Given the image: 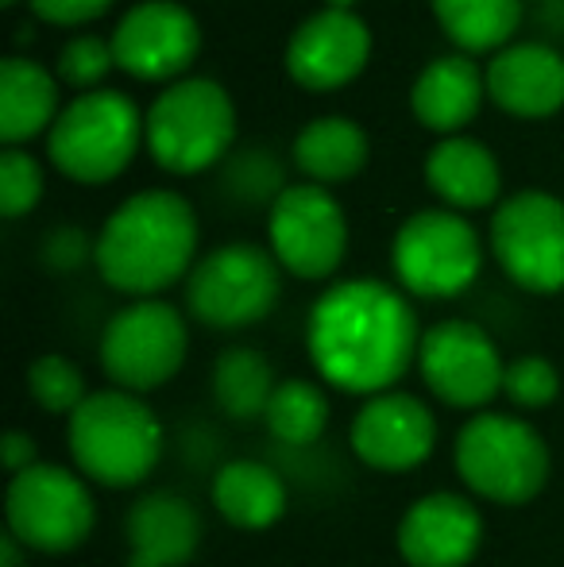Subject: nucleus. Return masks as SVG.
Segmentation results:
<instances>
[{"label":"nucleus","mask_w":564,"mask_h":567,"mask_svg":"<svg viewBox=\"0 0 564 567\" xmlns=\"http://www.w3.org/2000/svg\"><path fill=\"white\" fill-rule=\"evenodd\" d=\"M43 197V166L20 147H4L0 155V213L8 220L28 217Z\"/></svg>","instance_id":"30"},{"label":"nucleus","mask_w":564,"mask_h":567,"mask_svg":"<svg viewBox=\"0 0 564 567\" xmlns=\"http://www.w3.org/2000/svg\"><path fill=\"white\" fill-rule=\"evenodd\" d=\"M418 371L437 402L452 410H483L503 394L506 363L499 359L495 340L480 324L441 321L422 332Z\"/></svg>","instance_id":"13"},{"label":"nucleus","mask_w":564,"mask_h":567,"mask_svg":"<svg viewBox=\"0 0 564 567\" xmlns=\"http://www.w3.org/2000/svg\"><path fill=\"white\" fill-rule=\"evenodd\" d=\"M429 4L460 54L506 51L522 23V0H429Z\"/></svg>","instance_id":"25"},{"label":"nucleus","mask_w":564,"mask_h":567,"mask_svg":"<svg viewBox=\"0 0 564 567\" xmlns=\"http://www.w3.org/2000/svg\"><path fill=\"white\" fill-rule=\"evenodd\" d=\"M425 182L452 209H488L499 197L503 171H499V158L480 140L449 135V140L429 151Z\"/></svg>","instance_id":"21"},{"label":"nucleus","mask_w":564,"mask_h":567,"mask_svg":"<svg viewBox=\"0 0 564 567\" xmlns=\"http://www.w3.org/2000/svg\"><path fill=\"white\" fill-rule=\"evenodd\" d=\"M35 444H31L28 433H20V429H12V433L4 436V467L8 475H20V471L35 467Z\"/></svg>","instance_id":"35"},{"label":"nucleus","mask_w":564,"mask_h":567,"mask_svg":"<svg viewBox=\"0 0 564 567\" xmlns=\"http://www.w3.org/2000/svg\"><path fill=\"white\" fill-rule=\"evenodd\" d=\"M113 54L124 74L140 82H182L202 51V28L194 12L174 0H143L113 31Z\"/></svg>","instance_id":"14"},{"label":"nucleus","mask_w":564,"mask_h":567,"mask_svg":"<svg viewBox=\"0 0 564 567\" xmlns=\"http://www.w3.org/2000/svg\"><path fill=\"white\" fill-rule=\"evenodd\" d=\"M59 120V82L39 62L8 54L0 62V140L8 147L31 140Z\"/></svg>","instance_id":"22"},{"label":"nucleus","mask_w":564,"mask_h":567,"mask_svg":"<svg viewBox=\"0 0 564 567\" xmlns=\"http://www.w3.org/2000/svg\"><path fill=\"white\" fill-rule=\"evenodd\" d=\"M70 455L85 478L109 491H129L155 471L163 425L140 394L98 390L70 417Z\"/></svg>","instance_id":"3"},{"label":"nucleus","mask_w":564,"mask_h":567,"mask_svg":"<svg viewBox=\"0 0 564 567\" xmlns=\"http://www.w3.org/2000/svg\"><path fill=\"white\" fill-rule=\"evenodd\" d=\"M283 293L279 259L256 244H225L186 278V306L205 329L236 332L259 324Z\"/></svg>","instance_id":"7"},{"label":"nucleus","mask_w":564,"mask_h":567,"mask_svg":"<svg viewBox=\"0 0 564 567\" xmlns=\"http://www.w3.org/2000/svg\"><path fill=\"white\" fill-rule=\"evenodd\" d=\"M368 132L356 120L325 116L314 120L294 140V163L314 186H337L368 166Z\"/></svg>","instance_id":"24"},{"label":"nucleus","mask_w":564,"mask_h":567,"mask_svg":"<svg viewBox=\"0 0 564 567\" xmlns=\"http://www.w3.org/2000/svg\"><path fill=\"white\" fill-rule=\"evenodd\" d=\"M264 425L275 441L290 444V449H306V444L321 441L325 425H329V398L317 382L286 379L267 405Z\"/></svg>","instance_id":"27"},{"label":"nucleus","mask_w":564,"mask_h":567,"mask_svg":"<svg viewBox=\"0 0 564 567\" xmlns=\"http://www.w3.org/2000/svg\"><path fill=\"white\" fill-rule=\"evenodd\" d=\"M129 567H158L155 560H143V556H129Z\"/></svg>","instance_id":"38"},{"label":"nucleus","mask_w":564,"mask_h":567,"mask_svg":"<svg viewBox=\"0 0 564 567\" xmlns=\"http://www.w3.org/2000/svg\"><path fill=\"white\" fill-rule=\"evenodd\" d=\"M8 533L31 553L66 556L85 545L93 533L98 509L85 478L59 463H35L8 483L4 498Z\"/></svg>","instance_id":"8"},{"label":"nucleus","mask_w":564,"mask_h":567,"mask_svg":"<svg viewBox=\"0 0 564 567\" xmlns=\"http://www.w3.org/2000/svg\"><path fill=\"white\" fill-rule=\"evenodd\" d=\"M28 4L39 20L59 23V28H78V23H93L98 16H105L113 0H28Z\"/></svg>","instance_id":"34"},{"label":"nucleus","mask_w":564,"mask_h":567,"mask_svg":"<svg viewBox=\"0 0 564 567\" xmlns=\"http://www.w3.org/2000/svg\"><path fill=\"white\" fill-rule=\"evenodd\" d=\"M309 359L329 386L376 398L418 363L422 332L410 301L376 278L337 282L309 313Z\"/></svg>","instance_id":"1"},{"label":"nucleus","mask_w":564,"mask_h":567,"mask_svg":"<svg viewBox=\"0 0 564 567\" xmlns=\"http://www.w3.org/2000/svg\"><path fill=\"white\" fill-rule=\"evenodd\" d=\"M147 140V116L136 101L116 90H93L70 101L47 132V155L66 178L82 186H105L121 178Z\"/></svg>","instance_id":"4"},{"label":"nucleus","mask_w":564,"mask_h":567,"mask_svg":"<svg viewBox=\"0 0 564 567\" xmlns=\"http://www.w3.org/2000/svg\"><path fill=\"white\" fill-rule=\"evenodd\" d=\"M491 251L522 290H564V202L542 189L506 197L491 220Z\"/></svg>","instance_id":"11"},{"label":"nucleus","mask_w":564,"mask_h":567,"mask_svg":"<svg viewBox=\"0 0 564 567\" xmlns=\"http://www.w3.org/2000/svg\"><path fill=\"white\" fill-rule=\"evenodd\" d=\"M267 239L283 270L306 282H321L345 262L348 220L325 186H286L267 213Z\"/></svg>","instance_id":"12"},{"label":"nucleus","mask_w":564,"mask_h":567,"mask_svg":"<svg viewBox=\"0 0 564 567\" xmlns=\"http://www.w3.org/2000/svg\"><path fill=\"white\" fill-rule=\"evenodd\" d=\"M275 390V371L264 351L256 348H228L213 363V398L233 421H256L267 413Z\"/></svg>","instance_id":"26"},{"label":"nucleus","mask_w":564,"mask_h":567,"mask_svg":"<svg viewBox=\"0 0 564 567\" xmlns=\"http://www.w3.org/2000/svg\"><path fill=\"white\" fill-rule=\"evenodd\" d=\"M371 59V31L356 12L325 8L294 28L286 43V70L301 90L329 93L356 82Z\"/></svg>","instance_id":"15"},{"label":"nucleus","mask_w":564,"mask_h":567,"mask_svg":"<svg viewBox=\"0 0 564 567\" xmlns=\"http://www.w3.org/2000/svg\"><path fill=\"white\" fill-rule=\"evenodd\" d=\"M360 0H325V8H340V12H352Z\"/></svg>","instance_id":"37"},{"label":"nucleus","mask_w":564,"mask_h":567,"mask_svg":"<svg viewBox=\"0 0 564 567\" xmlns=\"http://www.w3.org/2000/svg\"><path fill=\"white\" fill-rule=\"evenodd\" d=\"M483 93H488V74H480V66L468 54H444L418 74L410 90V109L429 132L452 135L475 120Z\"/></svg>","instance_id":"19"},{"label":"nucleus","mask_w":564,"mask_h":567,"mask_svg":"<svg viewBox=\"0 0 564 567\" xmlns=\"http://www.w3.org/2000/svg\"><path fill=\"white\" fill-rule=\"evenodd\" d=\"M213 502L221 517L244 533L271 529L286 514V486L279 471L256 460H233L213 478Z\"/></svg>","instance_id":"23"},{"label":"nucleus","mask_w":564,"mask_h":567,"mask_svg":"<svg viewBox=\"0 0 564 567\" xmlns=\"http://www.w3.org/2000/svg\"><path fill=\"white\" fill-rule=\"evenodd\" d=\"M0 553H4V564H0V567H20V553H23V545L12 537V533H8V537H4V548H0Z\"/></svg>","instance_id":"36"},{"label":"nucleus","mask_w":564,"mask_h":567,"mask_svg":"<svg viewBox=\"0 0 564 567\" xmlns=\"http://www.w3.org/2000/svg\"><path fill=\"white\" fill-rule=\"evenodd\" d=\"M452 460L468 491L499 506H526L550 483L542 433L511 413H475L457 433Z\"/></svg>","instance_id":"5"},{"label":"nucleus","mask_w":564,"mask_h":567,"mask_svg":"<svg viewBox=\"0 0 564 567\" xmlns=\"http://www.w3.org/2000/svg\"><path fill=\"white\" fill-rule=\"evenodd\" d=\"M225 186L236 202L248 205H275L283 194V163L275 155H267L264 147L240 151L233 163L225 166Z\"/></svg>","instance_id":"29"},{"label":"nucleus","mask_w":564,"mask_h":567,"mask_svg":"<svg viewBox=\"0 0 564 567\" xmlns=\"http://www.w3.org/2000/svg\"><path fill=\"white\" fill-rule=\"evenodd\" d=\"M236 140L233 97L209 78L166 85L147 109V151L171 174H202Z\"/></svg>","instance_id":"6"},{"label":"nucleus","mask_w":564,"mask_h":567,"mask_svg":"<svg viewBox=\"0 0 564 567\" xmlns=\"http://www.w3.org/2000/svg\"><path fill=\"white\" fill-rule=\"evenodd\" d=\"M0 4H4V8H12V4H20V0H0Z\"/></svg>","instance_id":"39"},{"label":"nucleus","mask_w":564,"mask_h":567,"mask_svg":"<svg viewBox=\"0 0 564 567\" xmlns=\"http://www.w3.org/2000/svg\"><path fill=\"white\" fill-rule=\"evenodd\" d=\"M28 394L51 417H74L90 390H85V374L66 355H39L28 367Z\"/></svg>","instance_id":"28"},{"label":"nucleus","mask_w":564,"mask_h":567,"mask_svg":"<svg viewBox=\"0 0 564 567\" xmlns=\"http://www.w3.org/2000/svg\"><path fill=\"white\" fill-rule=\"evenodd\" d=\"M124 533H129L132 556L155 560L158 567H186L202 545V517L182 494L155 491L143 494L129 509Z\"/></svg>","instance_id":"20"},{"label":"nucleus","mask_w":564,"mask_h":567,"mask_svg":"<svg viewBox=\"0 0 564 567\" xmlns=\"http://www.w3.org/2000/svg\"><path fill=\"white\" fill-rule=\"evenodd\" d=\"M391 267L414 298L449 301L480 278L483 244L460 213L422 209L394 231Z\"/></svg>","instance_id":"9"},{"label":"nucleus","mask_w":564,"mask_h":567,"mask_svg":"<svg viewBox=\"0 0 564 567\" xmlns=\"http://www.w3.org/2000/svg\"><path fill=\"white\" fill-rule=\"evenodd\" d=\"M197 217L186 197L143 189L129 197L98 236V275L132 298H155L194 270Z\"/></svg>","instance_id":"2"},{"label":"nucleus","mask_w":564,"mask_h":567,"mask_svg":"<svg viewBox=\"0 0 564 567\" xmlns=\"http://www.w3.org/2000/svg\"><path fill=\"white\" fill-rule=\"evenodd\" d=\"M348 441L368 467L391 471V475L394 471H414L433 455L437 421L422 398L387 390V394H376L360 405Z\"/></svg>","instance_id":"16"},{"label":"nucleus","mask_w":564,"mask_h":567,"mask_svg":"<svg viewBox=\"0 0 564 567\" xmlns=\"http://www.w3.org/2000/svg\"><path fill=\"white\" fill-rule=\"evenodd\" d=\"M488 93L503 113L545 120L564 105V54L545 43H514L488 66Z\"/></svg>","instance_id":"18"},{"label":"nucleus","mask_w":564,"mask_h":567,"mask_svg":"<svg viewBox=\"0 0 564 567\" xmlns=\"http://www.w3.org/2000/svg\"><path fill=\"white\" fill-rule=\"evenodd\" d=\"M90 259H98V239H90L82 228L62 225V228L47 231V239H43L47 270H54V275H74V270H82Z\"/></svg>","instance_id":"33"},{"label":"nucleus","mask_w":564,"mask_h":567,"mask_svg":"<svg viewBox=\"0 0 564 567\" xmlns=\"http://www.w3.org/2000/svg\"><path fill=\"white\" fill-rule=\"evenodd\" d=\"M483 517L464 494H425L399 525V553L410 567H468L480 553Z\"/></svg>","instance_id":"17"},{"label":"nucleus","mask_w":564,"mask_h":567,"mask_svg":"<svg viewBox=\"0 0 564 567\" xmlns=\"http://www.w3.org/2000/svg\"><path fill=\"white\" fill-rule=\"evenodd\" d=\"M186 321L158 298L132 301L101 332V367L116 390L147 394L158 390L186 363Z\"/></svg>","instance_id":"10"},{"label":"nucleus","mask_w":564,"mask_h":567,"mask_svg":"<svg viewBox=\"0 0 564 567\" xmlns=\"http://www.w3.org/2000/svg\"><path fill=\"white\" fill-rule=\"evenodd\" d=\"M503 394H506V402H514L519 410H545V405L557 402L561 374L550 359L522 355V359H514V363H506Z\"/></svg>","instance_id":"31"},{"label":"nucleus","mask_w":564,"mask_h":567,"mask_svg":"<svg viewBox=\"0 0 564 567\" xmlns=\"http://www.w3.org/2000/svg\"><path fill=\"white\" fill-rule=\"evenodd\" d=\"M116 66V54L109 39L98 35H78L62 47L59 54V78L78 93H93L109 78V70Z\"/></svg>","instance_id":"32"}]
</instances>
